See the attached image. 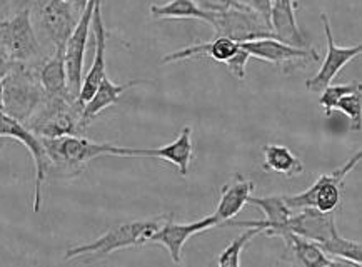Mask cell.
I'll return each instance as SVG.
<instances>
[{"label":"cell","mask_w":362,"mask_h":267,"mask_svg":"<svg viewBox=\"0 0 362 267\" xmlns=\"http://www.w3.org/2000/svg\"><path fill=\"white\" fill-rule=\"evenodd\" d=\"M30 0H0V20L11 17L21 7L30 6Z\"/></svg>","instance_id":"31"},{"label":"cell","mask_w":362,"mask_h":267,"mask_svg":"<svg viewBox=\"0 0 362 267\" xmlns=\"http://www.w3.org/2000/svg\"><path fill=\"white\" fill-rule=\"evenodd\" d=\"M264 169L281 174L284 177H296L304 172V164L289 147L267 144L262 147Z\"/></svg>","instance_id":"21"},{"label":"cell","mask_w":362,"mask_h":267,"mask_svg":"<svg viewBox=\"0 0 362 267\" xmlns=\"http://www.w3.org/2000/svg\"><path fill=\"white\" fill-rule=\"evenodd\" d=\"M13 64H16V62L11 61V57H8V55L6 54V50L0 47V79H4V77L7 76Z\"/></svg>","instance_id":"32"},{"label":"cell","mask_w":362,"mask_h":267,"mask_svg":"<svg viewBox=\"0 0 362 267\" xmlns=\"http://www.w3.org/2000/svg\"><path fill=\"white\" fill-rule=\"evenodd\" d=\"M321 22L324 34H326L327 39V54L324 57V62L317 73H314L310 79L305 81V89L313 92V94H321L327 85H331L334 77L351 61L359 57L362 52V44H356L352 47H339V45H336L331 30V20H329V16L326 12L321 13Z\"/></svg>","instance_id":"10"},{"label":"cell","mask_w":362,"mask_h":267,"mask_svg":"<svg viewBox=\"0 0 362 267\" xmlns=\"http://www.w3.org/2000/svg\"><path fill=\"white\" fill-rule=\"evenodd\" d=\"M34 7L40 29L52 42L54 50L66 49L69 37L76 29L81 13L74 11V7L66 0H39Z\"/></svg>","instance_id":"9"},{"label":"cell","mask_w":362,"mask_h":267,"mask_svg":"<svg viewBox=\"0 0 362 267\" xmlns=\"http://www.w3.org/2000/svg\"><path fill=\"white\" fill-rule=\"evenodd\" d=\"M334 110H339V112L346 114V116L349 117L351 131L359 132L361 121H362V92H361V89L351 92V94L342 95V97L337 100Z\"/></svg>","instance_id":"25"},{"label":"cell","mask_w":362,"mask_h":267,"mask_svg":"<svg viewBox=\"0 0 362 267\" xmlns=\"http://www.w3.org/2000/svg\"><path fill=\"white\" fill-rule=\"evenodd\" d=\"M319 247H321L326 256L337 257L339 262L346 261V262H349V264H356V266L362 264L361 242L349 241V239L342 237L341 234H337V236L329 239L327 242L321 244Z\"/></svg>","instance_id":"23"},{"label":"cell","mask_w":362,"mask_h":267,"mask_svg":"<svg viewBox=\"0 0 362 267\" xmlns=\"http://www.w3.org/2000/svg\"><path fill=\"white\" fill-rule=\"evenodd\" d=\"M165 215H159L156 219L147 220H132V222H122L112 225L104 236L97 237L95 241L87 244H78L66 251L64 259L71 261L82 256L104 257L112 254L119 249H127L134 246H144L147 244L152 232H156L162 224Z\"/></svg>","instance_id":"4"},{"label":"cell","mask_w":362,"mask_h":267,"mask_svg":"<svg viewBox=\"0 0 362 267\" xmlns=\"http://www.w3.org/2000/svg\"><path fill=\"white\" fill-rule=\"evenodd\" d=\"M204 12L209 13H221L232 11V8H245L240 6L238 0H194Z\"/></svg>","instance_id":"28"},{"label":"cell","mask_w":362,"mask_h":267,"mask_svg":"<svg viewBox=\"0 0 362 267\" xmlns=\"http://www.w3.org/2000/svg\"><path fill=\"white\" fill-rule=\"evenodd\" d=\"M124 158H157L165 160V162L174 164L179 169L180 176H187L189 165L194 158V142H192V129L185 126L180 131L179 137L170 144L157 147V149H137V147H124Z\"/></svg>","instance_id":"14"},{"label":"cell","mask_w":362,"mask_h":267,"mask_svg":"<svg viewBox=\"0 0 362 267\" xmlns=\"http://www.w3.org/2000/svg\"><path fill=\"white\" fill-rule=\"evenodd\" d=\"M361 82H357V84H341V85H327L326 89L321 92V99H319V104H321V107L324 109V112H326V116L329 117L332 114L334 107H336L337 100L342 97V95L346 94H351V92H354L357 89H361Z\"/></svg>","instance_id":"27"},{"label":"cell","mask_w":362,"mask_h":267,"mask_svg":"<svg viewBox=\"0 0 362 267\" xmlns=\"http://www.w3.org/2000/svg\"><path fill=\"white\" fill-rule=\"evenodd\" d=\"M0 110H2V79H0Z\"/></svg>","instance_id":"34"},{"label":"cell","mask_w":362,"mask_h":267,"mask_svg":"<svg viewBox=\"0 0 362 267\" xmlns=\"http://www.w3.org/2000/svg\"><path fill=\"white\" fill-rule=\"evenodd\" d=\"M240 47L247 50L250 57L261 59L277 67L292 66L296 62L319 61V54L308 47H294V45L284 44L277 40L276 37H266V39L247 40L240 42Z\"/></svg>","instance_id":"12"},{"label":"cell","mask_w":362,"mask_h":267,"mask_svg":"<svg viewBox=\"0 0 362 267\" xmlns=\"http://www.w3.org/2000/svg\"><path fill=\"white\" fill-rule=\"evenodd\" d=\"M147 84V81H129L127 84H115L109 79L107 76L100 81L99 87H97L94 95L83 104L82 109V122L83 126L89 127L90 122L99 116L100 112H104L105 109H109L110 105L117 104V100L122 97L124 92H127L132 87Z\"/></svg>","instance_id":"17"},{"label":"cell","mask_w":362,"mask_h":267,"mask_svg":"<svg viewBox=\"0 0 362 267\" xmlns=\"http://www.w3.org/2000/svg\"><path fill=\"white\" fill-rule=\"evenodd\" d=\"M286 242L287 252H289L292 261L296 264L305 267H332L337 266V261H332L331 257L324 254V251L317 244L309 241L299 234L294 232H282L279 236Z\"/></svg>","instance_id":"19"},{"label":"cell","mask_w":362,"mask_h":267,"mask_svg":"<svg viewBox=\"0 0 362 267\" xmlns=\"http://www.w3.org/2000/svg\"><path fill=\"white\" fill-rule=\"evenodd\" d=\"M240 44L235 40L227 39V37H214L212 40L206 42V57L214 59L216 62L227 64L239 52Z\"/></svg>","instance_id":"26"},{"label":"cell","mask_w":362,"mask_h":267,"mask_svg":"<svg viewBox=\"0 0 362 267\" xmlns=\"http://www.w3.org/2000/svg\"><path fill=\"white\" fill-rule=\"evenodd\" d=\"M207 24L214 29L216 37H227L239 44L274 37L271 25L259 13L249 8H232L227 12L211 13Z\"/></svg>","instance_id":"7"},{"label":"cell","mask_w":362,"mask_h":267,"mask_svg":"<svg viewBox=\"0 0 362 267\" xmlns=\"http://www.w3.org/2000/svg\"><path fill=\"white\" fill-rule=\"evenodd\" d=\"M37 76H39L45 95H72L67 85L64 50H54L52 57L39 64L37 66Z\"/></svg>","instance_id":"20"},{"label":"cell","mask_w":362,"mask_h":267,"mask_svg":"<svg viewBox=\"0 0 362 267\" xmlns=\"http://www.w3.org/2000/svg\"><path fill=\"white\" fill-rule=\"evenodd\" d=\"M261 234V229L259 227H249L247 231L240 234L239 237H235L229 246L226 247L224 251L221 252L219 259H217V264L222 267H239L240 266V252L247 244L252 241V239Z\"/></svg>","instance_id":"24"},{"label":"cell","mask_w":362,"mask_h":267,"mask_svg":"<svg viewBox=\"0 0 362 267\" xmlns=\"http://www.w3.org/2000/svg\"><path fill=\"white\" fill-rule=\"evenodd\" d=\"M45 99L37 66L13 64L2 79V112L25 124Z\"/></svg>","instance_id":"3"},{"label":"cell","mask_w":362,"mask_h":267,"mask_svg":"<svg viewBox=\"0 0 362 267\" xmlns=\"http://www.w3.org/2000/svg\"><path fill=\"white\" fill-rule=\"evenodd\" d=\"M269 24L277 40L294 47H308L305 37L297 24L296 0H272Z\"/></svg>","instance_id":"16"},{"label":"cell","mask_w":362,"mask_h":267,"mask_svg":"<svg viewBox=\"0 0 362 267\" xmlns=\"http://www.w3.org/2000/svg\"><path fill=\"white\" fill-rule=\"evenodd\" d=\"M249 59H250V55L247 54V50L240 47L239 52L226 64L227 71H229L234 77H238L239 81H244L245 79V69H247Z\"/></svg>","instance_id":"29"},{"label":"cell","mask_w":362,"mask_h":267,"mask_svg":"<svg viewBox=\"0 0 362 267\" xmlns=\"http://www.w3.org/2000/svg\"><path fill=\"white\" fill-rule=\"evenodd\" d=\"M151 17L154 20H160V18H196V20L209 22L211 13L204 12L194 0H170L164 6H152Z\"/></svg>","instance_id":"22"},{"label":"cell","mask_w":362,"mask_h":267,"mask_svg":"<svg viewBox=\"0 0 362 267\" xmlns=\"http://www.w3.org/2000/svg\"><path fill=\"white\" fill-rule=\"evenodd\" d=\"M254 191L255 184L245 179L243 174H235L234 179L221 189V201L214 213L221 225L235 218L243 210V207L247 204V199L252 196Z\"/></svg>","instance_id":"18"},{"label":"cell","mask_w":362,"mask_h":267,"mask_svg":"<svg viewBox=\"0 0 362 267\" xmlns=\"http://www.w3.org/2000/svg\"><path fill=\"white\" fill-rule=\"evenodd\" d=\"M217 225H221V222L214 214L189 224L174 222L173 214H170L165 215V219L162 220L159 229L151 234L147 242L164 246L165 249L169 251V254L173 257L175 264H180V262H182V247L185 246V242H187L192 236H196V234L209 231V229L217 227Z\"/></svg>","instance_id":"11"},{"label":"cell","mask_w":362,"mask_h":267,"mask_svg":"<svg viewBox=\"0 0 362 267\" xmlns=\"http://www.w3.org/2000/svg\"><path fill=\"white\" fill-rule=\"evenodd\" d=\"M282 232L299 234V236L315 242L317 246L327 242L329 239H332L339 234L334 213H321V210H315L313 207L294 210L291 218L287 219Z\"/></svg>","instance_id":"13"},{"label":"cell","mask_w":362,"mask_h":267,"mask_svg":"<svg viewBox=\"0 0 362 267\" xmlns=\"http://www.w3.org/2000/svg\"><path fill=\"white\" fill-rule=\"evenodd\" d=\"M83 105L72 95H45L24 126L44 139L62 136H83Z\"/></svg>","instance_id":"2"},{"label":"cell","mask_w":362,"mask_h":267,"mask_svg":"<svg viewBox=\"0 0 362 267\" xmlns=\"http://www.w3.org/2000/svg\"><path fill=\"white\" fill-rule=\"evenodd\" d=\"M238 2L240 4V6H244L245 8H249V11L259 13V16H261L264 20L269 24V18H271L272 0H238Z\"/></svg>","instance_id":"30"},{"label":"cell","mask_w":362,"mask_h":267,"mask_svg":"<svg viewBox=\"0 0 362 267\" xmlns=\"http://www.w3.org/2000/svg\"><path fill=\"white\" fill-rule=\"evenodd\" d=\"M92 27H94V37H95V52L94 61L87 72L86 77H82V85L78 90V102L82 105L89 100L97 87H99L100 81L104 79L105 73V49H107V30H105L104 18H102V0L95 4L94 16H92Z\"/></svg>","instance_id":"15"},{"label":"cell","mask_w":362,"mask_h":267,"mask_svg":"<svg viewBox=\"0 0 362 267\" xmlns=\"http://www.w3.org/2000/svg\"><path fill=\"white\" fill-rule=\"evenodd\" d=\"M30 2H32V4H35V2H39V0H30Z\"/></svg>","instance_id":"35"},{"label":"cell","mask_w":362,"mask_h":267,"mask_svg":"<svg viewBox=\"0 0 362 267\" xmlns=\"http://www.w3.org/2000/svg\"><path fill=\"white\" fill-rule=\"evenodd\" d=\"M361 158L362 152L357 150L354 158H351L344 165H341V167L329 174H322L308 191L294 196H282L286 206L292 210L313 207V209L321 210V213H334L337 209L339 202H341L344 179L347 177V174H351L359 165Z\"/></svg>","instance_id":"6"},{"label":"cell","mask_w":362,"mask_h":267,"mask_svg":"<svg viewBox=\"0 0 362 267\" xmlns=\"http://www.w3.org/2000/svg\"><path fill=\"white\" fill-rule=\"evenodd\" d=\"M8 137V139L18 141L25 146V149L30 152L35 165V187H34V213L37 214L42 207V187L47 176L50 174V159L45 150L42 139L29 131L24 124L16 121L7 114L0 110V139Z\"/></svg>","instance_id":"8"},{"label":"cell","mask_w":362,"mask_h":267,"mask_svg":"<svg viewBox=\"0 0 362 267\" xmlns=\"http://www.w3.org/2000/svg\"><path fill=\"white\" fill-rule=\"evenodd\" d=\"M50 159V170L55 169L66 176H78L86 165L102 155L124 158V147L94 142L83 136H62L54 139L40 137Z\"/></svg>","instance_id":"1"},{"label":"cell","mask_w":362,"mask_h":267,"mask_svg":"<svg viewBox=\"0 0 362 267\" xmlns=\"http://www.w3.org/2000/svg\"><path fill=\"white\" fill-rule=\"evenodd\" d=\"M0 47L12 62L39 66L42 47L32 25V7L24 6L0 20Z\"/></svg>","instance_id":"5"},{"label":"cell","mask_w":362,"mask_h":267,"mask_svg":"<svg viewBox=\"0 0 362 267\" xmlns=\"http://www.w3.org/2000/svg\"><path fill=\"white\" fill-rule=\"evenodd\" d=\"M66 2L71 4V6L74 7V11H76L77 13H82V11L87 6V0H66Z\"/></svg>","instance_id":"33"}]
</instances>
